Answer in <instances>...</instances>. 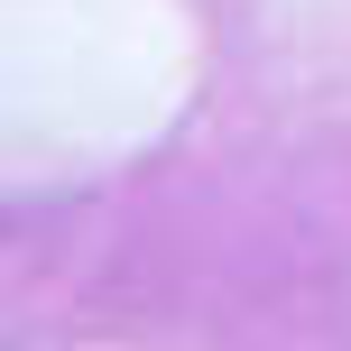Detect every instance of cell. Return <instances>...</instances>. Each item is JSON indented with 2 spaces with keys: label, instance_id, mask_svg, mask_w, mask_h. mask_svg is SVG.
<instances>
[]
</instances>
